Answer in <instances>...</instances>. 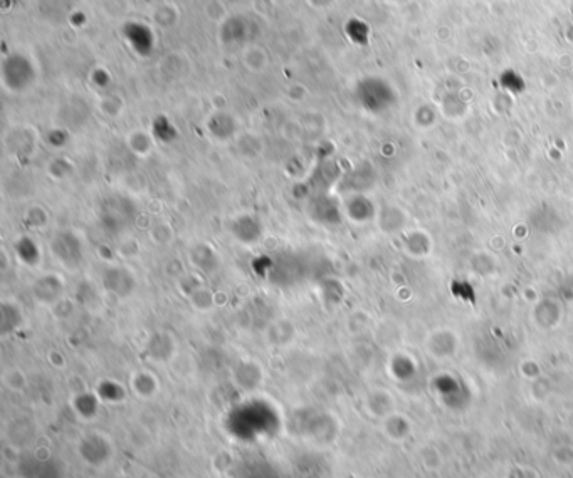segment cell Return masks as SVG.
Instances as JSON below:
<instances>
[{
  "label": "cell",
  "instance_id": "cell-1",
  "mask_svg": "<svg viewBox=\"0 0 573 478\" xmlns=\"http://www.w3.org/2000/svg\"><path fill=\"white\" fill-rule=\"evenodd\" d=\"M51 249H53V255L57 257V260L61 264H65L66 267H71V269L77 266L81 257H83V249L77 242V237H73L67 232L59 234L56 239H53Z\"/></svg>",
  "mask_w": 573,
  "mask_h": 478
},
{
  "label": "cell",
  "instance_id": "cell-2",
  "mask_svg": "<svg viewBox=\"0 0 573 478\" xmlns=\"http://www.w3.org/2000/svg\"><path fill=\"white\" fill-rule=\"evenodd\" d=\"M147 350L155 361H167L172 358L175 344L167 332H157L148 342Z\"/></svg>",
  "mask_w": 573,
  "mask_h": 478
},
{
  "label": "cell",
  "instance_id": "cell-3",
  "mask_svg": "<svg viewBox=\"0 0 573 478\" xmlns=\"http://www.w3.org/2000/svg\"><path fill=\"white\" fill-rule=\"evenodd\" d=\"M131 386L143 398H148L157 392V381L150 372H137L131 380Z\"/></svg>",
  "mask_w": 573,
  "mask_h": 478
},
{
  "label": "cell",
  "instance_id": "cell-4",
  "mask_svg": "<svg viewBox=\"0 0 573 478\" xmlns=\"http://www.w3.org/2000/svg\"><path fill=\"white\" fill-rule=\"evenodd\" d=\"M59 279L55 277V280H53V286L47 287V280H46V277L43 279H39V282H37V286H36V296L44 300V302H55L56 299L59 298V294H61V282H57Z\"/></svg>",
  "mask_w": 573,
  "mask_h": 478
},
{
  "label": "cell",
  "instance_id": "cell-5",
  "mask_svg": "<svg viewBox=\"0 0 573 478\" xmlns=\"http://www.w3.org/2000/svg\"><path fill=\"white\" fill-rule=\"evenodd\" d=\"M4 382L12 392H22L27 384V380H26L24 372L19 371V370H9V371L4 372Z\"/></svg>",
  "mask_w": 573,
  "mask_h": 478
},
{
  "label": "cell",
  "instance_id": "cell-6",
  "mask_svg": "<svg viewBox=\"0 0 573 478\" xmlns=\"http://www.w3.org/2000/svg\"><path fill=\"white\" fill-rule=\"evenodd\" d=\"M121 478H128V477H121Z\"/></svg>",
  "mask_w": 573,
  "mask_h": 478
}]
</instances>
